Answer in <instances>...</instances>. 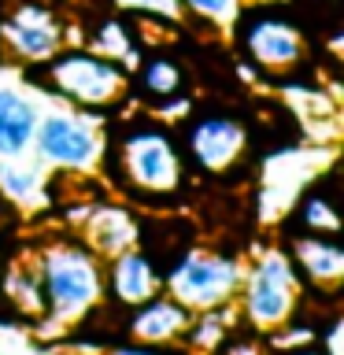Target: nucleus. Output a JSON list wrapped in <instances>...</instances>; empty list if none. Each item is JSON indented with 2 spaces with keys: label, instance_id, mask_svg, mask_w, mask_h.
<instances>
[{
  "label": "nucleus",
  "instance_id": "nucleus-21",
  "mask_svg": "<svg viewBox=\"0 0 344 355\" xmlns=\"http://www.w3.org/2000/svg\"><path fill=\"white\" fill-rule=\"evenodd\" d=\"M182 4H189L193 11H200V15H207L215 22H230L241 11V0H182Z\"/></svg>",
  "mask_w": 344,
  "mask_h": 355
},
{
  "label": "nucleus",
  "instance_id": "nucleus-12",
  "mask_svg": "<svg viewBox=\"0 0 344 355\" xmlns=\"http://www.w3.org/2000/svg\"><path fill=\"white\" fill-rule=\"evenodd\" d=\"M185 307L178 300H144V307L133 315V337L141 340H171L185 329Z\"/></svg>",
  "mask_w": 344,
  "mask_h": 355
},
{
  "label": "nucleus",
  "instance_id": "nucleus-2",
  "mask_svg": "<svg viewBox=\"0 0 344 355\" xmlns=\"http://www.w3.org/2000/svg\"><path fill=\"white\" fill-rule=\"evenodd\" d=\"M241 285V270L233 259L222 255H204L193 252L166 274V288L174 293V300L182 307H218L237 293Z\"/></svg>",
  "mask_w": 344,
  "mask_h": 355
},
{
  "label": "nucleus",
  "instance_id": "nucleus-5",
  "mask_svg": "<svg viewBox=\"0 0 344 355\" xmlns=\"http://www.w3.org/2000/svg\"><path fill=\"white\" fill-rule=\"evenodd\" d=\"M122 163L126 174L133 178L137 189H152V193H166L182 178V163H178L174 141L160 130H137L122 141Z\"/></svg>",
  "mask_w": 344,
  "mask_h": 355
},
{
  "label": "nucleus",
  "instance_id": "nucleus-13",
  "mask_svg": "<svg viewBox=\"0 0 344 355\" xmlns=\"http://www.w3.org/2000/svg\"><path fill=\"white\" fill-rule=\"evenodd\" d=\"M296 259H300V266H304L318 285H337L341 274H344L341 248H337V244H329V241H322V237L296 241Z\"/></svg>",
  "mask_w": 344,
  "mask_h": 355
},
{
  "label": "nucleus",
  "instance_id": "nucleus-17",
  "mask_svg": "<svg viewBox=\"0 0 344 355\" xmlns=\"http://www.w3.org/2000/svg\"><path fill=\"white\" fill-rule=\"evenodd\" d=\"M8 293H15L11 300H15V304H22L26 311H49V304H44L41 277H26L22 270H15V274L8 277Z\"/></svg>",
  "mask_w": 344,
  "mask_h": 355
},
{
  "label": "nucleus",
  "instance_id": "nucleus-16",
  "mask_svg": "<svg viewBox=\"0 0 344 355\" xmlns=\"http://www.w3.org/2000/svg\"><path fill=\"white\" fill-rule=\"evenodd\" d=\"M141 82H144V89H148V93H155V96H174L178 85H182V71H178L171 60H152L148 67H144Z\"/></svg>",
  "mask_w": 344,
  "mask_h": 355
},
{
  "label": "nucleus",
  "instance_id": "nucleus-19",
  "mask_svg": "<svg viewBox=\"0 0 344 355\" xmlns=\"http://www.w3.org/2000/svg\"><path fill=\"white\" fill-rule=\"evenodd\" d=\"M111 4L137 11V15H163V19H178V11H182V0H111Z\"/></svg>",
  "mask_w": 344,
  "mask_h": 355
},
{
  "label": "nucleus",
  "instance_id": "nucleus-18",
  "mask_svg": "<svg viewBox=\"0 0 344 355\" xmlns=\"http://www.w3.org/2000/svg\"><path fill=\"white\" fill-rule=\"evenodd\" d=\"M100 49H108V55H122L126 67H133L141 60V55L130 49V37H126V30H122L119 22H104V26H100Z\"/></svg>",
  "mask_w": 344,
  "mask_h": 355
},
{
  "label": "nucleus",
  "instance_id": "nucleus-6",
  "mask_svg": "<svg viewBox=\"0 0 344 355\" xmlns=\"http://www.w3.org/2000/svg\"><path fill=\"white\" fill-rule=\"evenodd\" d=\"M37 152L41 159H49L55 166H85L96 163L100 155V137H96V126L85 119H74V115H49V119H37Z\"/></svg>",
  "mask_w": 344,
  "mask_h": 355
},
{
  "label": "nucleus",
  "instance_id": "nucleus-7",
  "mask_svg": "<svg viewBox=\"0 0 344 355\" xmlns=\"http://www.w3.org/2000/svg\"><path fill=\"white\" fill-rule=\"evenodd\" d=\"M0 37L11 44L15 55H26V60H52L55 49L63 41V30L55 15L41 4H22L15 8L4 26H0Z\"/></svg>",
  "mask_w": 344,
  "mask_h": 355
},
{
  "label": "nucleus",
  "instance_id": "nucleus-22",
  "mask_svg": "<svg viewBox=\"0 0 344 355\" xmlns=\"http://www.w3.org/2000/svg\"><path fill=\"white\" fill-rule=\"evenodd\" d=\"M115 355H160V352H148V348H122Z\"/></svg>",
  "mask_w": 344,
  "mask_h": 355
},
{
  "label": "nucleus",
  "instance_id": "nucleus-23",
  "mask_svg": "<svg viewBox=\"0 0 344 355\" xmlns=\"http://www.w3.org/2000/svg\"><path fill=\"white\" fill-rule=\"evenodd\" d=\"M296 355H318V352H296Z\"/></svg>",
  "mask_w": 344,
  "mask_h": 355
},
{
  "label": "nucleus",
  "instance_id": "nucleus-1",
  "mask_svg": "<svg viewBox=\"0 0 344 355\" xmlns=\"http://www.w3.org/2000/svg\"><path fill=\"white\" fill-rule=\"evenodd\" d=\"M41 288H44V304L52 307L55 318L85 315L100 296L96 263L78 248H55V252L44 255Z\"/></svg>",
  "mask_w": 344,
  "mask_h": 355
},
{
  "label": "nucleus",
  "instance_id": "nucleus-8",
  "mask_svg": "<svg viewBox=\"0 0 344 355\" xmlns=\"http://www.w3.org/2000/svg\"><path fill=\"white\" fill-rule=\"evenodd\" d=\"M244 44H248L252 60L270 67V71H285V67L300 63V55H304V37L285 19H255L244 30Z\"/></svg>",
  "mask_w": 344,
  "mask_h": 355
},
{
  "label": "nucleus",
  "instance_id": "nucleus-20",
  "mask_svg": "<svg viewBox=\"0 0 344 355\" xmlns=\"http://www.w3.org/2000/svg\"><path fill=\"white\" fill-rule=\"evenodd\" d=\"M304 222L315 230H326V233H337V215L329 211V204L322 196H307L304 200Z\"/></svg>",
  "mask_w": 344,
  "mask_h": 355
},
{
  "label": "nucleus",
  "instance_id": "nucleus-3",
  "mask_svg": "<svg viewBox=\"0 0 344 355\" xmlns=\"http://www.w3.org/2000/svg\"><path fill=\"white\" fill-rule=\"evenodd\" d=\"M49 78L60 93L74 96L78 104H108V100L119 96L126 71L111 55L104 60V55L93 52H67L49 63Z\"/></svg>",
  "mask_w": 344,
  "mask_h": 355
},
{
  "label": "nucleus",
  "instance_id": "nucleus-14",
  "mask_svg": "<svg viewBox=\"0 0 344 355\" xmlns=\"http://www.w3.org/2000/svg\"><path fill=\"white\" fill-rule=\"evenodd\" d=\"M89 237H93V244L100 252H126L133 237H137V230H133L130 215L122 207H96L93 211V222H89Z\"/></svg>",
  "mask_w": 344,
  "mask_h": 355
},
{
  "label": "nucleus",
  "instance_id": "nucleus-10",
  "mask_svg": "<svg viewBox=\"0 0 344 355\" xmlns=\"http://www.w3.org/2000/svg\"><path fill=\"white\" fill-rule=\"evenodd\" d=\"M37 130V107L19 89H0V155H22Z\"/></svg>",
  "mask_w": 344,
  "mask_h": 355
},
{
  "label": "nucleus",
  "instance_id": "nucleus-15",
  "mask_svg": "<svg viewBox=\"0 0 344 355\" xmlns=\"http://www.w3.org/2000/svg\"><path fill=\"white\" fill-rule=\"evenodd\" d=\"M0 189H4L11 200H19V204H30V200L41 193V174L30 171V166H22L19 155H4V159H0Z\"/></svg>",
  "mask_w": 344,
  "mask_h": 355
},
{
  "label": "nucleus",
  "instance_id": "nucleus-11",
  "mask_svg": "<svg viewBox=\"0 0 344 355\" xmlns=\"http://www.w3.org/2000/svg\"><path fill=\"white\" fill-rule=\"evenodd\" d=\"M155 285H160V277H155L152 263L144 259L137 252H119L115 255V266H111V288H115V296L122 304H144V300L155 296Z\"/></svg>",
  "mask_w": 344,
  "mask_h": 355
},
{
  "label": "nucleus",
  "instance_id": "nucleus-4",
  "mask_svg": "<svg viewBox=\"0 0 344 355\" xmlns=\"http://www.w3.org/2000/svg\"><path fill=\"white\" fill-rule=\"evenodd\" d=\"M296 304V277L293 263L282 252L263 255L248 274V288H244V311L255 326L277 329L289 318V311Z\"/></svg>",
  "mask_w": 344,
  "mask_h": 355
},
{
  "label": "nucleus",
  "instance_id": "nucleus-9",
  "mask_svg": "<svg viewBox=\"0 0 344 355\" xmlns=\"http://www.w3.org/2000/svg\"><path fill=\"white\" fill-rule=\"evenodd\" d=\"M244 148V130L233 119H204L189 130V152L200 166L222 171L241 155Z\"/></svg>",
  "mask_w": 344,
  "mask_h": 355
}]
</instances>
